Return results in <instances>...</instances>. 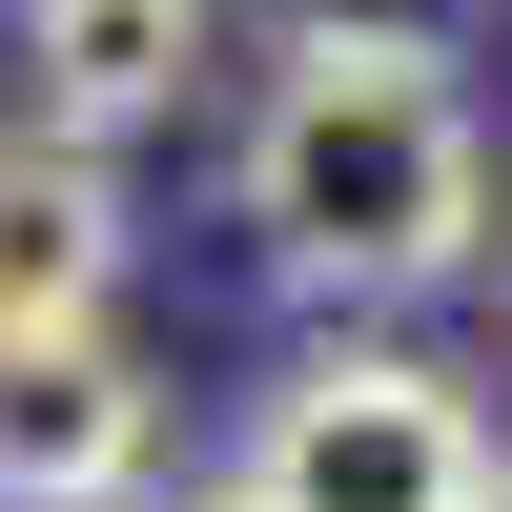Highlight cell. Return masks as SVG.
<instances>
[{"instance_id":"cell-1","label":"cell","mask_w":512,"mask_h":512,"mask_svg":"<svg viewBox=\"0 0 512 512\" xmlns=\"http://www.w3.org/2000/svg\"><path fill=\"white\" fill-rule=\"evenodd\" d=\"M226 205L308 308H431L492 267V123L451 103V62H267Z\"/></svg>"},{"instance_id":"cell-2","label":"cell","mask_w":512,"mask_h":512,"mask_svg":"<svg viewBox=\"0 0 512 512\" xmlns=\"http://www.w3.org/2000/svg\"><path fill=\"white\" fill-rule=\"evenodd\" d=\"M492 410L472 369L431 349H308L267 410H246V492L267 512H492Z\"/></svg>"},{"instance_id":"cell-3","label":"cell","mask_w":512,"mask_h":512,"mask_svg":"<svg viewBox=\"0 0 512 512\" xmlns=\"http://www.w3.org/2000/svg\"><path fill=\"white\" fill-rule=\"evenodd\" d=\"M164 472V390L123 328H0V512H123Z\"/></svg>"},{"instance_id":"cell-4","label":"cell","mask_w":512,"mask_h":512,"mask_svg":"<svg viewBox=\"0 0 512 512\" xmlns=\"http://www.w3.org/2000/svg\"><path fill=\"white\" fill-rule=\"evenodd\" d=\"M205 62H226V0H21V123H62V144L185 123Z\"/></svg>"},{"instance_id":"cell-5","label":"cell","mask_w":512,"mask_h":512,"mask_svg":"<svg viewBox=\"0 0 512 512\" xmlns=\"http://www.w3.org/2000/svg\"><path fill=\"white\" fill-rule=\"evenodd\" d=\"M123 308V144L0 123V328H103Z\"/></svg>"},{"instance_id":"cell-6","label":"cell","mask_w":512,"mask_h":512,"mask_svg":"<svg viewBox=\"0 0 512 512\" xmlns=\"http://www.w3.org/2000/svg\"><path fill=\"white\" fill-rule=\"evenodd\" d=\"M123 512H267V492H246V472H226V492H123Z\"/></svg>"},{"instance_id":"cell-7","label":"cell","mask_w":512,"mask_h":512,"mask_svg":"<svg viewBox=\"0 0 512 512\" xmlns=\"http://www.w3.org/2000/svg\"><path fill=\"white\" fill-rule=\"evenodd\" d=\"M492 512H512V472H492Z\"/></svg>"}]
</instances>
